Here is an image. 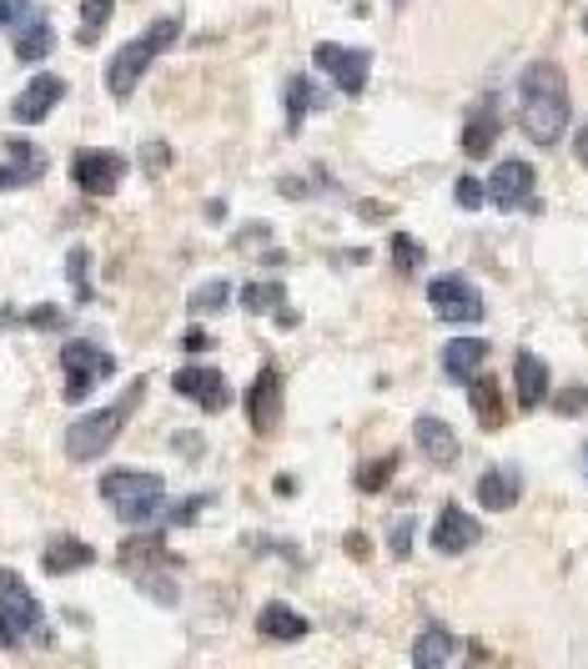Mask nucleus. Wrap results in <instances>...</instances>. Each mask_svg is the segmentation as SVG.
Segmentation results:
<instances>
[{
  "label": "nucleus",
  "instance_id": "nucleus-1",
  "mask_svg": "<svg viewBox=\"0 0 588 669\" xmlns=\"http://www.w3.org/2000/svg\"><path fill=\"white\" fill-rule=\"evenodd\" d=\"M518 126L534 146H553L568 132V81L553 61H534L518 76Z\"/></svg>",
  "mask_w": 588,
  "mask_h": 669
},
{
  "label": "nucleus",
  "instance_id": "nucleus-2",
  "mask_svg": "<svg viewBox=\"0 0 588 669\" xmlns=\"http://www.w3.org/2000/svg\"><path fill=\"white\" fill-rule=\"evenodd\" d=\"M176 40H182V21H176V15H161L151 31L126 40V46L111 56V66H106V92L117 96V101H126V96L136 92V81L146 76V66H151L161 51H171Z\"/></svg>",
  "mask_w": 588,
  "mask_h": 669
},
{
  "label": "nucleus",
  "instance_id": "nucleus-3",
  "mask_svg": "<svg viewBox=\"0 0 588 669\" xmlns=\"http://www.w3.org/2000/svg\"><path fill=\"white\" fill-rule=\"evenodd\" d=\"M101 499L117 509L121 524H151V519H161L167 484H161V473L117 469V473H106L101 478Z\"/></svg>",
  "mask_w": 588,
  "mask_h": 669
},
{
  "label": "nucleus",
  "instance_id": "nucleus-4",
  "mask_svg": "<svg viewBox=\"0 0 588 669\" xmlns=\"http://www.w3.org/2000/svg\"><path fill=\"white\" fill-rule=\"evenodd\" d=\"M142 388H146V382H136V388H131L117 408H101V413H86V418L71 423V434H65V453H71V463H91V459H101L106 448L117 443L121 423L131 418V408H136Z\"/></svg>",
  "mask_w": 588,
  "mask_h": 669
},
{
  "label": "nucleus",
  "instance_id": "nucleus-5",
  "mask_svg": "<svg viewBox=\"0 0 588 669\" xmlns=\"http://www.w3.org/2000/svg\"><path fill=\"white\" fill-rule=\"evenodd\" d=\"M61 368H65V398H71V403H81L96 382L117 373V357L106 353V348H96V342H65V348H61Z\"/></svg>",
  "mask_w": 588,
  "mask_h": 669
},
{
  "label": "nucleus",
  "instance_id": "nucleus-6",
  "mask_svg": "<svg viewBox=\"0 0 588 669\" xmlns=\"http://www.w3.org/2000/svg\"><path fill=\"white\" fill-rule=\"evenodd\" d=\"M428 302H432V313L443 317V323H478L483 317V292L473 288L468 277H432L428 282Z\"/></svg>",
  "mask_w": 588,
  "mask_h": 669
},
{
  "label": "nucleus",
  "instance_id": "nucleus-7",
  "mask_svg": "<svg viewBox=\"0 0 588 669\" xmlns=\"http://www.w3.org/2000/svg\"><path fill=\"white\" fill-rule=\"evenodd\" d=\"M313 61L332 81H338V92H347V96H363L367 92V66H372V56H367L363 46H338V40H322V46L313 51Z\"/></svg>",
  "mask_w": 588,
  "mask_h": 669
},
{
  "label": "nucleus",
  "instance_id": "nucleus-8",
  "mask_svg": "<svg viewBox=\"0 0 588 669\" xmlns=\"http://www.w3.org/2000/svg\"><path fill=\"white\" fill-rule=\"evenodd\" d=\"M534 167L523 157H513V161H498V171L488 177V202L493 207H503V211H534L538 202H534Z\"/></svg>",
  "mask_w": 588,
  "mask_h": 669
},
{
  "label": "nucleus",
  "instance_id": "nucleus-9",
  "mask_svg": "<svg viewBox=\"0 0 588 669\" xmlns=\"http://www.w3.org/2000/svg\"><path fill=\"white\" fill-rule=\"evenodd\" d=\"M36 630H40V604L21 584H5L0 589V644L15 649V644H26Z\"/></svg>",
  "mask_w": 588,
  "mask_h": 669
},
{
  "label": "nucleus",
  "instance_id": "nucleus-10",
  "mask_svg": "<svg viewBox=\"0 0 588 669\" xmlns=\"http://www.w3.org/2000/svg\"><path fill=\"white\" fill-rule=\"evenodd\" d=\"M71 177H76L81 192L111 197L121 186V177H126V157H117V151H81V157L71 161Z\"/></svg>",
  "mask_w": 588,
  "mask_h": 669
},
{
  "label": "nucleus",
  "instance_id": "nucleus-11",
  "mask_svg": "<svg viewBox=\"0 0 588 669\" xmlns=\"http://www.w3.org/2000/svg\"><path fill=\"white\" fill-rule=\"evenodd\" d=\"M171 388L192 398L196 408H207V413H226V403H232V388H226V378L217 368H182L171 378Z\"/></svg>",
  "mask_w": 588,
  "mask_h": 669
},
{
  "label": "nucleus",
  "instance_id": "nucleus-12",
  "mask_svg": "<svg viewBox=\"0 0 588 669\" xmlns=\"http://www.w3.org/2000/svg\"><path fill=\"white\" fill-rule=\"evenodd\" d=\"M247 418L257 434H272L277 423H282V373L277 368L257 373V382H252V393H247Z\"/></svg>",
  "mask_w": 588,
  "mask_h": 669
},
{
  "label": "nucleus",
  "instance_id": "nucleus-13",
  "mask_svg": "<svg viewBox=\"0 0 588 669\" xmlns=\"http://www.w3.org/2000/svg\"><path fill=\"white\" fill-rule=\"evenodd\" d=\"M483 538V528L473 524V513H463L457 503H443L438 524H432V549L438 554H468Z\"/></svg>",
  "mask_w": 588,
  "mask_h": 669
},
{
  "label": "nucleus",
  "instance_id": "nucleus-14",
  "mask_svg": "<svg viewBox=\"0 0 588 669\" xmlns=\"http://www.w3.org/2000/svg\"><path fill=\"white\" fill-rule=\"evenodd\" d=\"M61 101H65V81L61 76H36L26 92L15 96L11 117L21 121V126H36V121H46L51 117V106H61Z\"/></svg>",
  "mask_w": 588,
  "mask_h": 669
},
{
  "label": "nucleus",
  "instance_id": "nucleus-15",
  "mask_svg": "<svg viewBox=\"0 0 588 669\" xmlns=\"http://www.w3.org/2000/svg\"><path fill=\"white\" fill-rule=\"evenodd\" d=\"M413 443H418V453L432 463V469H453L457 463V438H453V428H448L443 418H418L413 423Z\"/></svg>",
  "mask_w": 588,
  "mask_h": 669
},
{
  "label": "nucleus",
  "instance_id": "nucleus-16",
  "mask_svg": "<svg viewBox=\"0 0 588 669\" xmlns=\"http://www.w3.org/2000/svg\"><path fill=\"white\" fill-rule=\"evenodd\" d=\"M513 388H518V408H543V398H549V368H543V357L538 353H513Z\"/></svg>",
  "mask_w": 588,
  "mask_h": 669
},
{
  "label": "nucleus",
  "instance_id": "nucleus-17",
  "mask_svg": "<svg viewBox=\"0 0 588 669\" xmlns=\"http://www.w3.org/2000/svg\"><path fill=\"white\" fill-rule=\"evenodd\" d=\"M518 499H523V473L509 469V463H498V469H488L483 478H478V503H483V509L509 513Z\"/></svg>",
  "mask_w": 588,
  "mask_h": 669
},
{
  "label": "nucleus",
  "instance_id": "nucleus-18",
  "mask_svg": "<svg viewBox=\"0 0 588 669\" xmlns=\"http://www.w3.org/2000/svg\"><path fill=\"white\" fill-rule=\"evenodd\" d=\"M498 132H503V117H498V106L493 101H478L473 106V117L468 126H463V157H488L498 146Z\"/></svg>",
  "mask_w": 588,
  "mask_h": 669
},
{
  "label": "nucleus",
  "instance_id": "nucleus-19",
  "mask_svg": "<svg viewBox=\"0 0 588 669\" xmlns=\"http://www.w3.org/2000/svg\"><path fill=\"white\" fill-rule=\"evenodd\" d=\"M56 46V31L46 15L26 11L21 21H15V61H26V66H36V61H46Z\"/></svg>",
  "mask_w": 588,
  "mask_h": 669
},
{
  "label": "nucleus",
  "instance_id": "nucleus-20",
  "mask_svg": "<svg viewBox=\"0 0 588 669\" xmlns=\"http://www.w3.org/2000/svg\"><path fill=\"white\" fill-rule=\"evenodd\" d=\"M5 151H11V161L0 167V192H11V186H30L46 171V157H40L30 142H5Z\"/></svg>",
  "mask_w": 588,
  "mask_h": 669
},
{
  "label": "nucleus",
  "instance_id": "nucleus-21",
  "mask_svg": "<svg viewBox=\"0 0 588 669\" xmlns=\"http://www.w3.org/2000/svg\"><path fill=\"white\" fill-rule=\"evenodd\" d=\"M257 630L267 634V640H282V644H292V640H302V634L313 630L307 619L292 609V604H282V599H272V604H261V615H257Z\"/></svg>",
  "mask_w": 588,
  "mask_h": 669
},
{
  "label": "nucleus",
  "instance_id": "nucleus-22",
  "mask_svg": "<svg viewBox=\"0 0 588 669\" xmlns=\"http://www.w3.org/2000/svg\"><path fill=\"white\" fill-rule=\"evenodd\" d=\"M483 357H488V342L483 338H453L443 348V373L453 382H468L473 373L483 368Z\"/></svg>",
  "mask_w": 588,
  "mask_h": 669
},
{
  "label": "nucleus",
  "instance_id": "nucleus-23",
  "mask_svg": "<svg viewBox=\"0 0 588 669\" xmlns=\"http://www.w3.org/2000/svg\"><path fill=\"white\" fill-rule=\"evenodd\" d=\"M96 564V549L81 544V538H56L51 549L40 554V569L46 574H76V569H91Z\"/></svg>",
  "mask_w": 588,
  "mask_h": 669
},
{
  "label": "nucleus",
  "instance_id": "nucleus-24",
  "mask_svg": "<svg viewBox=\"0 0 588 669\" xmlns=\"http://www.w3.org/2000/svg\"><path fill=\"white\" fill-rule=\"evenodd\" d=\"M468 403H473V413H478V423H483L488 434H498V428H503V388H498L493 378L473 373V378H468Z\"/></svg>",
  "mask_w": 588,
  "mask_h": 669
},
{
  "label": "nucleus",
  "instance_id": "nucleus-25",
  "mask_svg": "<svg viewBox=\"0 0 588 669\" xmlns=\"http://www.w3.org/2000/svg\"><path fill=\"white\" fill-rule=\"evenodd\" d=\"M453 634L443 630V624H428V630L418 634V644H413V665L418 669H438V665H448L453 659Z\"/></svg>",
  "mask_w": 588,
  "mask_h": 669
},
{
  "label": "nucleus",
  "instance_id": "nucleus-26",
  "mask_svg": "<svg viewBox=\"0 0 588 669\" xmlns=\"http://www.w3.org/2000/svg\"><path fill=\"white\" fill-rule=\"evenodd\" d=\"M317 106H322V92L313 86V76H292L287 81V132H302L307 111H317Z\"/></svg>",
  "mask_w": 588,
  "mask_h": 669
},
{
  "label": "nucleus",
  "instance_id": "nucleus-27",
  "mask_svg": "<svg viewBox=\"0 0 588 669\" xmlns=\"http://www.w3.org/2000/svg\"><path fill=\"white\" fill-rule=\"evenodd\" d=\"M282 302H287V292H282V282H247V288H242V307H247V313H277V307H282Z\"/></svg>",
  "mask_w": 588,
  "mask_h": 669
},
{
  "label": "nucleus",
  "instance_id": "nucleus-28",
  "mask_svg": "<svg viewBox=\"0 0 588 669\" xmlns=\"http://www.w3.org/2000/svg\"><path fill=\"white\" fill-rule=\"evenodd\" d=\"M388 252H392V267L403 277H413L422 263H428V252H422V242H413L407 232H392V242H388Z\"/></svg>",
  "mask_w": 588,
  "mask_h": 669
},
{
  "label": "nucleus",
  "instance_id": "nucleus-29",
  "mask_svg": "<svg viewBox=\"0 0 588 669\" xmlns=\"http://www.w3.org/2000/svg\"><path fill=\"white\" fill-rule=\"evenodd\" d=\"M117 11V0H81V46H91Z\"/></svg>",
  "mask_w": 588,
  "mask_h": 669
},
{
  "label": "nucleus",
  "instance_id": "nucleus-30",
  "mask_svg": "<svg viewBox=\"0 0 588 669\" xmlns=\"http://www.w3.org/2000/svg\"><path fill=\"white\" fill-rule=\"evenodd\" d=\"M226 302H232V282H207V288L192 292V313L196 317H211V313H222Z\"/></svg>",
  "mask_w": 588,
  "mask_h": 669
},
{
  "label": "nucleus",
  "instance_id": "nucleus-31",
  "mask_svg": "<svg viewBox=\"0 0 588 669\" xmlns=\"http://www.w3.org/2000/svg\"><path fill=\"white\" fill-rule=\"evenodd\" d=\"M392 473H397V453H388V459H372L363 473H357V488H363V494H378Z\"/></svg>",
  "mask_w": 588,
  "mask_h": 669
},
{
  "label": "nucleus",
  "instance_id": "nucleus-32",
  "mask_svg": "<svg viewBox=\"0 0 588 669\" xmlns=\"http://www.w3.org/2000/svg\"><path fill=\"white\" fill-rule=\"evenodd\" d=\"M453 202L463 211H478L488 202V182H478V177H457V186H453Z\"/></svg>",
  "mask_w": 588,
  "mask_h": 669
},
{
  "label": "nucleus",
  "instance_id": "nucleus-33",
  "mask_svg": "<svg viewBox=\"0 0 588 669\" xmlns=\"http://www.w3.org/2000/svg\"><path fill=\"white\" fill-rule=\"evenodd\" d=\"M65 277L76 282V297L81 302L91 297V288H86V247H71V257H65Z\"/></svg>",
  "mask_w": 588,
  "mask_h": 669
},
{
  "label": "nucleus",
  "instance_id": "nucleus-34",
  "mask_svg": "<svg viewBox=\"0 0 588 669\" xmlns=\"http://www.w3.org/2000/svg\"><path fill=\"white\" fill-rule=\"evenodd\" d=\"M21 323H30V328H40V332H51V328H61V323H65V313H61V307H51V302H40V307H30Z\"/></svg>",
  "mask_w": 588,
  "mask_h": 669
},
{
  "label": "nucleus",
  "instance_id": "nucleus-35",
  "mask_svg": "<svg viewBox=\"0 0 588 669\" xmlns=\"http://www.w3.org/2000/svg\"><path fill=\"white\" fill-rule=\"evenodd\" d=\"M207 503H211V494H196V499H182L176 509H171V524H192V519H196L201 509H207Z\"/></svg>",
  "mask_w": 588,
  "mask_h": 669
},
{
  "label": "nucleus",
  "instance_id": "nucleus-36",
  "mask_svg": "<svg viewBox=\"0 0 588 669\" xmlns=\"http://www.w3.org/2000/svg\"><path fill=\"white\" fill-rule=\"evenodd\" d=\"M407 544H413V519H397V528H392V554H397V559H407Z\"/></svg>",
  "mask_w": 588,
  "mask_h": 669
},
{
  "label": "nucleus",
  "instance_id": "nucleus-37",
  "mask_svg": "<svg viewBox=\"0 0 588 669\" xmlns=\"http://www.w3.org/2000/svg\"><path fill=\"white\" fill-rule=\"evenodd\" d=\"M30 11V0H0V26H15Z\"/></svg>",
  "mask_w": 588,
  "mask_h": 669
},
{
  "label": "nucleus",
  "instance_id": "nucleus-38",
  "mask_svg": "<svg viewBox=\"0 0 588 669\" xmlns=\"http://www.w3.org/2000/svg\"><path fill=\"white\" fill-rule=\"evenodd\" d=\"M578 408H588V388H574V393L559 398V413H578Z\"/></svg>",
  "mask_w": 588,
  "mask_h": 669
},
{
  "label": "nucleus",
  "instance_id": "nucleus-39",
  "mask_svg": "<svg viewBox=\"0 0 588 669\" xmlns=\"http://www.w3.org/2000/svg\"><path fill=\"white\" fill-rule=\"evenodd\" d=\"M347 554H353V559H367V538L363 534H347Z\"/></svg>",
  "mask_w": 588,
  "mask_h": 669
},
{
  "label": "nucleus",
  "instance_id": "nucleus-40",
  "mask_svg": "<svg viewBox=\"0 0 588 669\" xmlns=\"http://www.w3.org/2000/svg\"><path fill=\"white\" fill-rule=\"evenodd\" d=\"M182 348H186V353H201V348H207V332H186Z\"/></svg>",
  "mask_w": 588,
  "mask_h": 669
},
{
  "label": "nucleus",
  "instance_id": "nucleus-41",
  "mask_svg": "<svg viewBox=\"0 0 588 669\" xmlns=\"http://www.w3.org/2000/svg\"><path fill=\"white\" fill-rule=\"evenodd\" d=\"M574 157H578V167H588V126L578 132V142H574Z\"/></svg>",
  "mask_w": 588,
  "mask_h": 669
},
{
  "label": "nucleus",
  "instance_id": "nucleus-42",
  "mask_svg": "<svg viewBox=\"0 0 588 669\" xmlns=\"http://www.w3.org/2000/svg\"><path fill=\"white\" fill-rule=\"evenodd\" d=\"M5 584H21V579H15V574H5V569H0V589H5Z\"/></svg>",
  "mask_w": 588,
  "mask_h": 669
},
{
  "label": "nucleus",
  "instance_id": "nucleus-43",
  "mask_svg": "<svg viewBox=\"0 0 588 669\" xmlns=\"http://www.w3.org/2000/svg\"><path fill=\"white\" fill-rule=\"evenodd\" d=\"M392 5H407V0H392Z\"/></svg>",
  "mask_w": 588,
  "mask_h": 669
},
{
  "label": "nucleus",
  "instance_id": "nucleus-44",
  "mask_svg": "<svg viewBox=\"0 0 588 669\" xmlns=\"http://www.w3.org/2000/svg\"><path fill=\"white\" fill-rule=\"evenodd\" d=\"M584 31H588V15H584Z\"/></svg>",
  "mask_w": 588,
  "mask_h": 669
}]
</instances>
